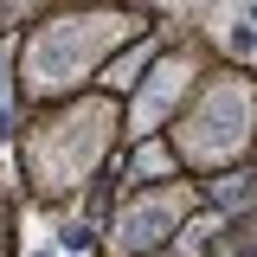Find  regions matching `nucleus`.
I'll return each instance as SVG.
<instances>
[{
  "label": "nucleus",
  "instance_id": "1",
  "mask_svg": "<svg viewBox=\"0 0 257 257\" xmlns=\"http://www.w3.org/2000/svg\"><path fill=\"white\" fill-rule=\"evenodd\" d=\"M251 20H257V7H251Z\"/></svg>",
  "mask_w": 257,
  "mask_h": 257
}]
</instances>
